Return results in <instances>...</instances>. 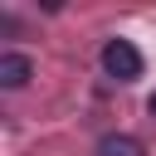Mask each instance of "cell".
<instances>
[{
  "mask_svg": "<svg viewBox=\"0 0 156 156\" xmlns=\"http://www.w3.org/2000/svg\"><path fill=\"white\" fill-rule=\"evenodd\" d=\"M151 117H156V93H151Z\"/></svg>",
  "mask_w": 156,
  "mask_h": 156,
  "instance_id": "277c9868",
  "label": "cell"
},
{
  "mask_svg": "<svg viewBox=\"0 0 156 156\" xmlns=\"http://www.w3.org/2000/svg\"><path fill=\"white\" fill-rule=\"evenodd\" d=\"M29 73H34V63H29L24 54H15V49L0 54V88H24Z\"/></svg>",
  "mask_w": 156,
  "mask_h": 156,
  "instance_id": "7a4b0ae2",
  "label": "cell"
},
{
  "mask_svg": "<svg viewBox=\"0 0 156 156\" xmlns=\"http://www.w3.org/2000/svg\"><path fill=\"white\" fill-rule=\"evenodd\" d=\"M98 156H146V146H141V136H132V132H112V136L98 141Z\"/></svg>",
  "mask_w": 156,
  "mask_h": 156,
  "instance_id": "3957f363",
  "label": "cell"
},
{
  "mask_svg": "<svg viewBox=\"0 0 156 156\" xmlns=\"http://www.w3.org/2000/svg\"><path fill=\"white\" fill-rule=\"evenodd\" d=\"M102 73L117 78V83L141 78V54H136V44H132V39H107V44H102Z\"/></svg>",
  "mask_w": 156,
  "mask_h": 156,
  "instance_id": "6da1fadb",
  "label": "cell"
}]
</instances>
